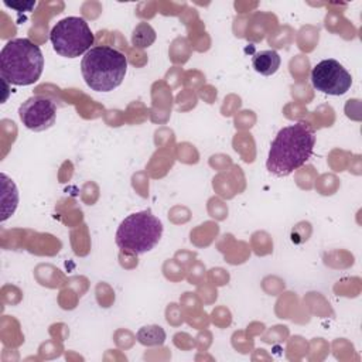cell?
I'll return each instance as SVG.
<instances>
[{
  "mask_svg": "<svg viewBox=\"0 0 362 362\" xmlns=\"http://www.w3.org/2000/svg\"><path fill=\"white\" fill-rule=\"evenodd\" d=\"M54 51L65 58L85 55L93 45L95 37L82 17H65L59 20L49 33Z\"/></svg>",
  "mask_w": 362,
  "mask_h": 362,
  "instance_id": "5",
  "label": "cell"
},
{
  "mask_svg": "<svg viewBox=\"0 0 362 362\" xmlns=\"http://www.w3.org/2000/svg\"><path fill=\"white\" fill-rule=\"evenodd\" d=\"M161 235V221L151 211H140L122 221L116 232V245L132 255H143L160 242Z\"/></svg>",
  "mask_w": 362,
  "mask_h": 362,
  "instance_id": "4",
  "label": "cell"
},
{
  "mask_svg": "<svg viewBox=\"0 0 362 362\" xmlns=\"http://www.w3.org/2000/svg\"><path fill=\"white\" fill-rule=\"evenodd\" d=\"M44 69V55L28 38L10 40L0 52L1 78L17 86L37 82Z\"/></svg>",
  "mask_w": 362,
  "mask_h": 362,
  "instance_id": "2",
  "label": "cell"
},
{
  "mask_svg": "<svg viewBox=\"0 0 362 362\" xmlns=\"http://www.w3.org/2000/svg\"><path fill=\"white\" fill-rule=\"evenodd\" d=\"M313 86L332 96L344 95L352 85L351 74L337 59H322L311 71Z\"/></svg>",
  "mask_w": 362,
  "mask_h": 362,
  "instance_id": "6",
  "label": "cell"
},
{
  "mask_svg": "<svg viewBox=\"0 0 362 362\" xmlns=\"http://www.w3.org/2000/svg\"><path fill=\"white\" fill-rule=\"evenodd\" d=\"M156 41V31L148 23H139L132 34V44L137 48H147Z\"/></svg>",
  "mask_w": 362,
  "mask_h": 362,
  "instance_id": "9",
  "label": "cell"
},
{
  "mask_svg": "<svg viewBox=\"0 0 362 362\" xmlns=\"http://www.w3.org/2000/svg\"><path fill=\"white\" fill-rule=\"evenodd\" d=\"M4 4L10 8H14L17 11H30L34 6H35V1H25V3H10V1H4Z\"/></svg>",
  "mask_w": 362,
  "mask_h": 362,
  "instance_id": "11",
  "label": "cell"
},
{
  "mask_svg": "<svg viewBox=\"0 0 362 362\" xmlns=\"http://www.w3.org/2000/svg\"><path fill=\"white\" fill-rule=\"evenodd\" d=\"M137 339L143 345H160L165 339V332L163 331L161 327H157V325L143 327L137 332Z\"/></svg>",
  "mask_w": 362,
  "mask_h": 362,
  "instance_id": "10",
  "label": "cell"
},
{
  "mask_svg": "<svg viewBox=\"0 0 362 362\" xmlns=\"http://www.w3.org/2000/svg\"><path fill=\"white\" fill-rule=\"evenodd\" d=\"M280 55L274 49H266L256 52L252 58V66L253 69L264 76H270L277 72L280 68Z\"/></svg>",
  "mask_w": 362,
  "mask_h": 362,
  "instance_id": "8",
  "label": "cell"
},
{
  "mask_svg": "<svg viewBox=\"0 0 362 362\" xmlns=\"http://www.w3.org/2000/svg\"><path fill=\"white\" fill-rule=\"evenodd\" d=\"M127 59L120 51L107 47H92L81 61V72L86 85L96 92H110L124 79Z\"/></svg>",
  "mask_w": 362,
  "mask_h": 362,
  "instance_id": "3",
  "label": "cell"
},
{
  "mask_svg": "<svg viewBox=\"0 0 362 362\" xmlns=\"http://www.w3.org/2000/svg\"><path fill=\"white\" fill-rule=\"evenodd\" d=\"M21 123L33 132H44L49 129L57 119L55 102L44 95L28 98L18 107Z\"/></svg>",
  "mask_w": 362,
  "mask_h": 362,
  "instance_id": "7",
  "label": "cell"
},
{
  "mask_svg": "<svg viewBox=\"0 0 362 362\" xmlns=\"http://www.w3.org/2000/svg\"><path fill=\"white\" fill-rule=\"evenodd\" d=\"M315 132L305 122H297L279 130L270 144L266 167L276 177H287L303 167L313 156Z\"/></svg>",
  "mask_w": 362,
  "mask_h": 362,
  "instance_id": "1",
  "label": "cell"
}]
</instances>
